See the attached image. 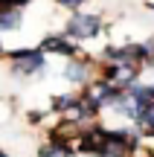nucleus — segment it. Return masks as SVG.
I'll list each match as a JSON object with an SVG mask.
<instances>
[{
	"mask_svg": "<svg viewBox=\"0 0 154 157\" xmlns=\"http://www.w3.org/2000/svg\"><path fill=\"white\" fill-rule=\"evenodd\" d=\"M12 61H15V73H21V76L44 67V56L38 50H17V52H12Z\"/></svg>",
	"mask_w": 154,
	"mask_h": 157,
	"instance_id": "1",
	"label": "nucleus"
},
{
	"mask_svg": "<svg viewBox=\"0 0 154 157\" xmlns=\"http://www.w3.org/2000/svg\"><path fill=\"white\" fill-rule=\"evenodd\" d=\"M67 32L73 35V38H93V35L99 32V17H93V15H76L73 21L67 23Z\"/></svg>",
	"mask_w": 154,
	"mask_h": 157,
	"instance_id": "2",
	"label": "nucleus"
},
{
	"mask_svg": "<svg viewBox=\"0 0 154 157\" xmlns=\"http://www.w3.org/2000/svg\"><path fill=\"white\" fill-rule=\"evenodd\" d=\"M131 99L140 111H148V108H154V87H134Z\"/></svg>",
	"mask_w": 154,
	"mask_h": 157,
	"instance_id": "3",
	"label": "nucleus"
},
{
	"mask_svg": "<svg viewBox=\"0 0 154 157\" xmlns=\"http://www.w3.org/2000/svg\"><path fill=\"white\" fill-rule=\"evenodd\" d=\"M44 50H50V52H61V56H73L76 47L67 44V41H61V38H47V41H44Z\"/></svg>",
	"mask_w": 154,
	"mask_h": 157,
	"instance_id": "4",
	"label": "nucleus"
},
{
	"mask_svg": "<svg viewBox=\"0 0 154 157\" xmlns=\"http://www.w3.org/2000/svg\"><path fill=\"white\" fill-rule=\"evenodd\" d=\"M21 23V12L17 9H0V26L3 29H17Z\"/></svg>",
	"mask_w": 154,
	"mask_h": 157,
	"instance_id": "5",
	"label": "nucleus"
},
{
	"mask_svg": "<svg viewBox=\"0 0 154 157\" xmlns=\"http://www.w3.org/2000/svg\"><path fill=\"white\" fill-rule=\"evenodd\" d=\"M67 78H70V82H85V78H87V67L79 64V61H73L67 67Z\"/></svg>",
	"mask_w": 154,
	"mask_h": 157,
	"instance_id": "6",
	"label": "nucleus"
},
{
	"mask_svg": "<svg viewBox=\"0 0 154 157\" xmlns=\"http://www.w3.org/2000/svg\"><path fill=\"white\" fill-rule=\"evenodd\" d=\"M58 3H61V6H70V9H76V6H79L81 0H58Z\"/></svg>",
	"mask_w": 154,
	"mask_h": 157,
	"instance_id": "7",
	"label": "nucleus"
},
{
	"mask_svg": "<svg viewBox=\"0 0 154 157\" xmlns=\"http://www.w3.org/2000/svg\"><path fill=\"white\" fill-rule=\"evenodd\" d=\"M0 157H6V154H0Z\"/></svg>",
	"mask_w": 154,
	"mask_h": 157,
	"instance_id": "8",
	"label": "nucleus"
}]
</instances>
